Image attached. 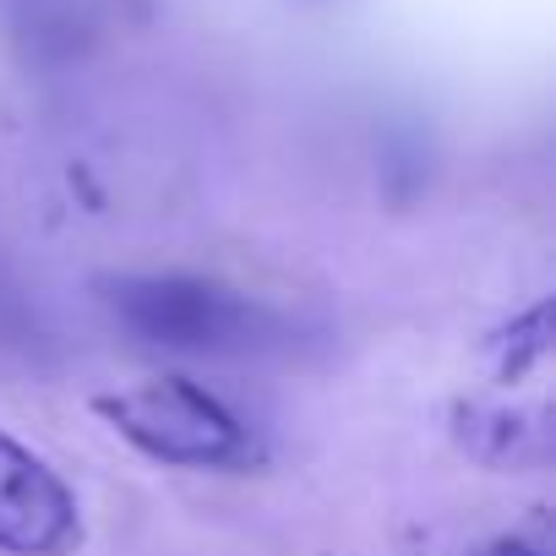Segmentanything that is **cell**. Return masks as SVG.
Instances as JSON below:
<instances>
[{
  "instance_id": "3",
  "label": "cell",
  "mask_w": 556,
  "mask_h": 556,
  "mask_svg": "<svg viewBox=\"0 0 556 556\" xmlns=\"http://www.w3.org/2000/svg\"><path fill=\"white\" fill-rule=\"evenodd\" d=\"M83 545V518L66 480L0 431V551L12 556H66Z\"/></svg>"
},
{
  "instance_id": "4",
  "label": "cell",
  "mask_w": 556,
  "mask_h": 556,
  "mask_svg": "<svg viewBox=\"0 0 556 556\" xmlns=\"http://www.w3.org/2000/svg\"><path fill=\"white\" fill-rule=\"evenodd\" d=\"M469 556H551V545L545 540H529V534H502V540H485Z\"/></svg>"
},
{
  "instance_id": "1",
  "label": "cell",
  "mask_w": 556,
  "mask_h": 556,
  "mask_svg": "<svg viewBox=\"0 0 556 556\" xmlns=\"http://www.w3.org/2000/svg\"><path fill=\"white\" fill-rule=\"evenodd\" d=\"M104 306L142 344L186 355H256L278 339V317L251 295L191 273H126L104 285Z\"/></svg>"
},
{
  "instance_id": "2",
  "label": "cell",
  "mask_w": 556,
  "mask_h": 556,
  "mask_svg": "<svg viewBox=\"0 0 556 556\" xmlns=\"http://www.w3.org/2000/svg\"><path fill=\"white\" fill-rule=\"evenodd\" d=\"M93 409L115 426L121 442H131L137 453H148L159 464L240 469V464L256 458L240 415L186 377H159V382H142V388L104 393V399H93Z\"/></svg>"
}]
</instances>
